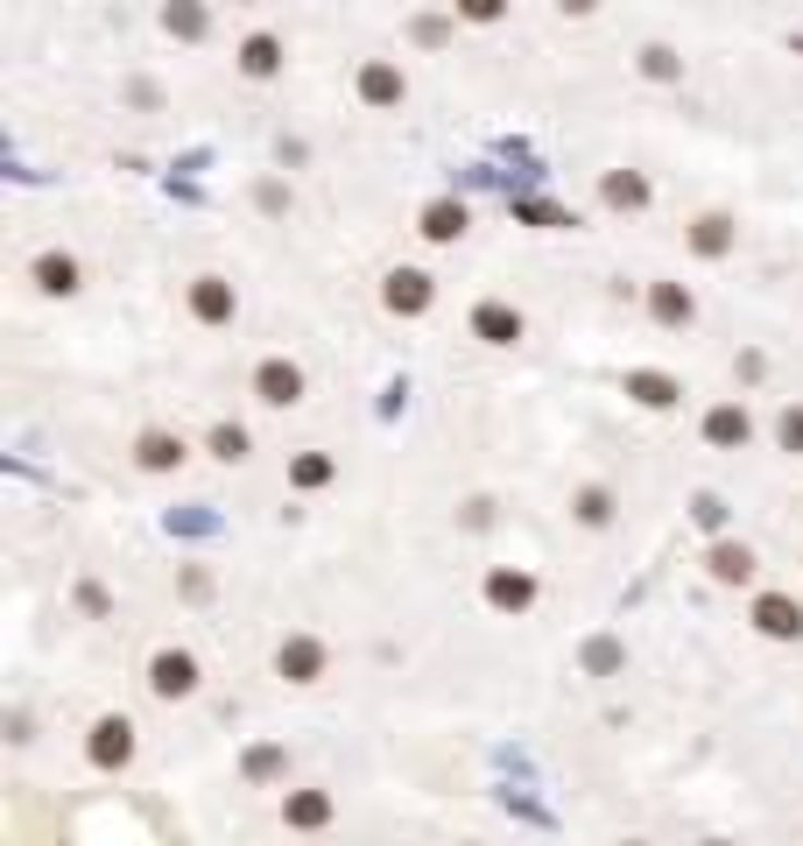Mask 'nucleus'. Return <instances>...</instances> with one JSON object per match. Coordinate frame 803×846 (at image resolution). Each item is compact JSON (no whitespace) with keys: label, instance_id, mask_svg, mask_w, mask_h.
Here are the masks:
<instances>
[{"label":"nucleus","instance_id":"obj_1","mask_svg":"<svg viewBox=\"0 0 803 846\" xmlns=\"http://www.w3.org/2000/svg\"><path fill=\"white\" fill-rule=\"evenodd\" d=\"M304 389H310L304 367L282 360V353H268V360L255 367V403L261 409H296V403H304Z\"/></svg>","mask_w":803,"mask_h":846},{"label":"nucleus","instance_id":"obj_2","mask_svg":"<svg viewBox=\"0 0 803 846\" xmlns=\"http://www.w3.org/2000/svg\"><path fill=\"white\" fill-rule=\"evenodd\" d=\"M148 691H156L162 706L190 699V691H198V657H190V649H156V657H148Z\"/></svg>","mask_w":803,"mask_h":846},{"label":"nucleus","instance_id":"obj_3","mask_svg":"<svg viewBox=\"0 0 803 846\" xmlns=\"http://www.w3.org/2000/svg\"><path fill=\"white\" fill-rule=\"evenodd\" d=\"M85 755H92V769H127V762H134V720H127V712H107V720H92V740H85Z\"/></svg>","mask_w":803,"mask_h":846},{"label":"nucleus","instance_id":"obj_4","mask_svg":"<svg viewBox=\"0 0 803 846\" xmlns=\"http://www.w3.org/2000/svg\"><path fill=\"white\" fill-rule=\"evenodd\" d=\"M324 663H332V649H324L318 635H282L275 671L289 677V685H318V677H324Z\"/></svg>","mask_w":803,"mask_h":846},{"label":"nucleus","instance_id":"obj_5","mask_svg":"<svg viewBox=\"0 0 803 846\" xmlns=\"http://www.w3.org/2000/svg\"><path fill=\"white\" fill-rule=\"evenodd\" d=\"M754 628H762L768 642H803V600H790V592H762V600H754Z\"/></svg>","mask_w":803,"mask_h":846},{"label":"nucleus","instance_id":"obj_6","mask_svg":"<svg viewBox=\"0 0 803 846\" xmlns=\"http://www.w3.org/2000/svg\"><path fill=\"white\" fill-rule=\"evenodd\" d=\"M430 296H437V282H430L423 269H395L388 282H381V304H388L395 318H423Z\"/></svg>","mask_w":803,"mask_h":846},{"label":"nucleus","instance_id":"obj_7","mask_svg":"<svg viewBox=\"0 0 803 846\" xmlns=\"http://www.w3.org/2000/svg\"><path fill=\"white\" fill-rule=\"evenodd\" d=\"M233 310H240V296L226 275H190V318L198 324H233Z\"/></svg>","mask_w":803,"mask_h":846},{"label":"nucleus","instance_id":"obj_8","mask_svg":"<svg viewBox=\"0 0 803 846\" xmlns=\"http://www.w3.org/2000/svg\"><path fill=\"white\" fill-rule=\"evenodd\" d=\"M529 324H522V310L515 304H501V296H486L480 310H472V339H486V346H515Z\"/></svg>","mask_w":803,"mask_h":846},{"label":"nucleus","instance_id":"obj_9","mask_svg":"<svg viewBox=\"0 0 803 846\" xmlns=\"http://www.w3.org/2000/svg\"><path fill=\"white\" fill-rule=\"evenodd\" d=\"M28 282H36L42 296H78V282H85V269L64 255V247H50V255H36L28 261Z\"/></svg>","mask_w":803,"mask_h":846},{"label":"nucleus","instance_id":"obj_10","mask_svg":"<svg viewBox=\"0 0 803 846\" xmlns=\"http://www.w3.org/2000/svg\"><path fill=\"white\" fill-rule=\"evenodd\" d=\"M190 458V444L176 438V430H141V438H134V466L141 473H176Z\"/></svg>","mask_w":803,"mask_h":846},{"label":"nucleus","instance_id":"obj_11","mask_svg":"<svg viewBox=\"0 0 803 846\" xmlns=\"http://www.w3.org/2000/svg\"><path fill=\"white\" fill-rule=\"evenodd\" d=\"M705 438L719 444V452H740V444L754 438V417H748V409H740V403H719V409H712V417H705Z\"/></svg>","mask_w":803,"mask_h":846},{"label":"nucleus","instance_id":"obj_12","mask_svg":"<svg viewBox=\"0 0 803 846\" xmlns=\"http://www.w3.org/2000/svg\"><path fill=\"white\" fill-rule=\"evenodd\" d=\"M324 819H332V790H289L282 797V825H296V833H318Z\"/></svg>","mask_w":803,"mask_h":846},{"label":"nucleus","instance_id":"obj_13","mask_svg":"<svg viewBox=\"0 0 803 846\" xmlns=\"http://www.w3.org/2000/svg\"><path fill=\"white\" fill-rule=\"evenodd\" d=\"M733 241H740V226L726 212H705L691 226V255H705V261H719V255H733Z\"/></svg>","mask_w":803,"mask_h":846},{"label":"nucleus","instance_id":"obj_14","mask_svg":"<svg viewBox=\"0 0 803 846\" xmlns=\"http://www.w3.org/2000/svg\"><path fill=\"white\" fill-rule=\"evenodd\" d=\"M402 93H409V85H402V71L388 64V57H374V64L360 71V99H367V107H402Z\"/></svg>","mask_w":803,"mask_h":846},{"label":"nucleus","instance_id":"obj_15","mask_svg":"<svg viewBox=\"0 0 803 846\" xmlns=\"http://www.w3.org/2000/svg\"><path fill=\"white\" fill-rule=\"evenodd\" d=\"M458 233H466V205H458V198H430V205H423V241L452 247Z\"/></svg>","mask_w":803,"mask_h":846},{"label":"nucleus","instance_id":"obj_16","mask_svg":"<svg viewBox=\"0 0 803 846\" xmlns=\"http://www.w3.org/2000/svg\"><path fill=\"white\" fill-rule=\"evenodd\" d=\"M486 600H494L501 614H522V606H535V578L529 572H494L486 578Z\"/></svg>","mask_w":803,"mask_h":846},{"label":"nucleus","instance_id":"obj_17","mask_svg":"<svg viewBox=\"0 0 803 846\" xmlns=\"http://www.w3.org/2000/svg\"><path fill=\"white\" fill-rule=\"evenodd\" d=\"M648 310H656V324H691L697 318V304H691L683 282H648Z\"/></svg>","mask_w":803,"mask_h":846},{"label":"nucleus","instance_id":"obj_18","mask_svg":"<svg viewBox=\"0 0 803 846\" xmlns=\"http://www.w3.org/2000/svg\"><path fill=\"white\" fill-rule=\"evenodd\" d=\"M600 198L614 205V212H642V205H648V176H642V170H614V176L600 184Z\"/></svg>","mask_w":803,"mask_h":846},{"label":"nucleus","instance_id":"obj_19","mask_svg":"<svg viewBox=\"0 0 803 846\" xmlns=\"http://www.w3.org/2000/svg\"><path fill=\"white\" fill-rule=\"evenodd\" d=\"M712 578H719V586H748V578H754V551H748V543H712Z\"/></svg>","mask_w":803,"mask_h":846},{"label":"nucleus","instance_id":"obj_20","mask_svg":"<svg viewBox=\"0 0 803 846\" xmlns=\"http://www.w3.org/2000/svg\"><path fill=\"white\" fill-rule=\"evenodd\" d=\"M162 28H170L176 42H205V28H212V14H205L198 0H170V8H162Z\"/></svg>","mask_w":803,"mask_h":846},{"label":"nucleus","instance_id":"obj_21","mask_svg":"<svg viewBox=\"0 0 803 846\" xmlns=\"http://www.w3.org/2000/svg\"><path fill=\"white\" fill-rule=\"evenodd\" d=\"M240 71L247 78H275L282 71V36H247L240 42Z\"/></svg>","mask_w":803,"mask_h":846},{"label":"nucleus","instance_id":"obj_22","mask_svg":"<svg viewBox=\"0 0 803 846\" xmlns=\"http://www.w3.org/2000/svg\"><path fill=\"white\" fill-rule=\"evenodd\" d=\"M628 395H634L642 409H669V403H677V381H669V375H648V367H634V375H628Z\"/></svg>","mask_w":803,"mask_h":846},{"label":"nucleus","instance_id":"obj_23","mask_svg":"<svg viewBox=\"0 0 803 846\" xmlns=\"http://www.w3.org/2000/svg\"><path fill=\"white\" fill-rule=\"evenodd\" d=\"M571 515H578L585 529H606V523H614V487H578V494H571Z\"/></svg>","mask_w":803,"mask_h":846},{"label":"nucleus","instance_id":"obj_24","mask_svg":"<svg viewBox=\"0 0 803 846\" xmlns=\"http://www.w3.org/2000/svg\"><path fill=\"white\" fill-rule=\"evenodd\" d=\"M212 458L240 466V458H247V430H240V424H219V430H212Z\"/></svg>","mask_w":803,"mask_h":846},{"label":"nucleus","instance_id":"obj_25","mask_svg":"<svg viewBox=\"0 0 803 846\" xmlns=\"http://www.w3.org/2000/svg\"><path fill=\"white\" fill-rule=\"evenodd\" d=\"M289 480H296V487H324V480H332V458H324V452H304V458L289 466Z\"/></svg>","mask_w":803,"mask_h":846},{"label":"nucleus","instance_id":"obj_26","mask_svg":"<svg viewBox=\"0 0 803 846\" xmlns=\"http://www.w3.org/2000/svg\"><path fill=\"white\" fill-rule=\"evenodd\" d=\"M642 71H648V78H656V85H669V78H677V50H663V42H648V50H642Z\"/></svg>","mask_w":803,"mask_h":846},{"label":"nucleus","instance_id":"obj_27","mask_svg":"<svg viewBox=\"0 0 803 846\" xmlns=\"http://www.w3.org/2000/svg\"><path fill=\"white\" fill-rule=\"evenodd\" d=\"M452 14H458V22H501L508 0H452Z\"/></svg>","mask_w":803,"mask_h":846},{"label":"nucleus","instance_id":"obj_28","mask_svg":"<svg viewBox=\"0 0 803 846\" xmlns=\"http://www.w3.org/2000/svg\"><path fill=\"white\" fill-rule=\"evenodd\" d=\"M776 438H782V452H803V409H782Z\"/></svg>","mask_w":803,"mask_h":846},{"label":"nucleus","instance_id":"obj_29","mask_svg":"<svg viewBox=\"0 0 803 846\" xmlns=\"http://www.w3.org/2000/svg\"><path fill=\"white\" fill-rule=\"evenodd\" d=\"M585 663H592V671H614L620 649H614V642H592V657H585Z\"/></svg>","mask_w":803,"mask_h":846},{"label":"nucleus","instance_id":"obj_30","mask_svg":"<svg viewBox=\"0 0 803 846\" xmlns=\"http://www.w3.org/2000/svg\"><path fill=\"white\" fill-rule=\"evenodd\" d=\"M600 0H557V14H592Z\"/></svg>","mask_w":803,"mask_h":846},{"label":"nucleus","instance_id":"obj_31","mask_svg":"<svg viewBox=\"0 0 803 846\" xmlns=\"http://www.w3.org/2000/svg\"><path fill=\"white\" fill-rule=\"evenodd\" d=\"M628 846H642V839H628Z\"/></svg>","mask_w":803,"mask_h":846}]
</instances>
